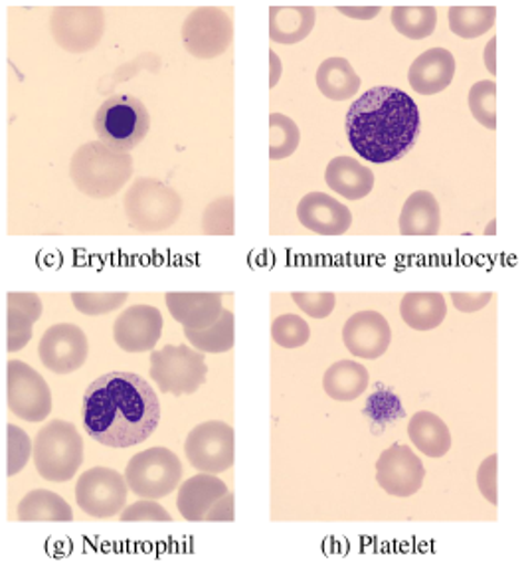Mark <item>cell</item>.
Instances as JSON below:
<instances>
[{
  "instance_id": "obj_28",
  "label": "cell",
  "mask_w": 524,
  "mask_h": 566,
  "mask_svg": "<svg viewBox=\"0 0 524 566\" xmlns=\"http://www.w3.org/2000/svg\"><path fill=\"white\" fill-rule=\"evenodd\" d=\"M408 436H410L412 444L423 455L433 458V460H440L450 452V428L441 420L440 416L428 412V410H421L412 416V420L408 424Z\"/></svg>"
},
{
  "instance_id": "obj_11",
  "label": "cell",
  "mask_w": 524,
  "mask_h": 566,
  "mask_svg": "<svg viewBox=\"0 0 524 566\" xmlns=\"http://www.w3.org/2000/svg\"><path fill=\"white\" fill-rule=\"evenodd\" d=\"M180 34L190 56L212 60L222 56L232 44L234 22L226 10L202 7L188 14Z\"/></svg>"
},
{
  "instance_id": "obj_30",
  "label": "cell",
  "mask_w": 524,
  "mask_h": 566,
  "mask_svg": "<svg viewBox=\"0 0 524 566\" xmlns=\"http://www.w3.org/2000/svg\"><path fill=\"white\" fill-rule=\"evenodd\" d=\"M19 521L67 523V521H74V511L70 507V503L54 491L32 490L19 503Z\"/></svg>"
},
{
  "instance_id": "obj_25",
  "label": "cell",
  "mask_w": 524,
  "mask_h": 566,
  "mask_svg": "<svg viewBox=\"0 0 524 566\" xmlns=\"http://www.w3.org/2000/svg\"><path fill=\"white\" fill-rule=\"evenodd\" d=\"M404 323L413 331L438 329L448 317V303L441 293L412 292L404 295L400 303Z\"/></svg>"
},
{
  "instance_id": "obj_31",
  "label": "cell",
  "mask_w": 524,
  "mask_h": 566,
  "mask_svg": "<svg viewBox=\"0 0 524 566\" xmlns=\"http://www.w3.org/2000/svg\"><path fill=\"white\" fill-rule=\"evenodd\" d=\"M185 337L190 343V347H195L202 355L205 353H210V355L228 353L234 347V313L224 310L214 325H210L208 329L202 331L185 329Z\"/></svg>"
},
{
  "instance_id": "obj_1",
  "label": "cell",
  "mask_w": 524,
  "mask_h": 566,
  "mask_svg": "<svg viewBox=\"0 0 524 566\" xmlns=\"http://www.w3.org/2000/svg\"><path fill=\"white\" fill-rule=\"evenodd\" d=\"M160 402L149 382L133 373L95 378L84 395L87 436L107 448H133L157 430Z\"/></svg>"
},
{
  "instance_id": "obj_8",
  "label": "cell",
  "mask_w": 524,
  "mask_h": 566,
  "mask_svg": "<svg viewBox=\"0 0 524 566\" xmlns=\"http://www.w3.org/2000/svg\"><path fill=\"white\" fill-rule=\"evenodd\" d=\"M182 478V463L169 448H149L135 453L127 470V488L143 500H163L177 490Z\"/></svg>"
},
{
  "instance_id": "obj_13",
  "label": "cell",
  "mask_w": 524,
  "mask_h": 566,
  "mask_svg": "<svg viewBox=\"0 0 524 566\" xmlns=\"http://www.w3.org/2000/svg\"><path fill=\"white\" fill-rule=\"evenodd\" d=\"M10 412L27 422H44L52 412V390L44 377L22 360H9Z\"/></svg>"
},
{
  "instance_id": "obj_45",
  "label": "cell",
  "mask_w": 524,
  "mask_h": 566,
  "mask_svg": "<svg viewBox=\"0 0 524 566\" xmlns=\"http://www.w3.org/2000/svg\"><path fill=\"white\" fill-rule=\"evenodd\" d=\"M338 10L348 17V19H358V20H370L376 19L378 17V12H380V7H370V9H355V7H338Z\"/></svg>"
},
{
  "instance_id": "obj_47",
  "label": "cell",
  "mask_w": 524,
  "mask_h": 566,
  "mask_svg": "<svg viewBox=\"0 0 524 566\" xmlns=\"http://www.w3.org/2000/svg\"><path fill=\"white\" fill-rule=\"evenodd\" d=\"M496 39L491 40L489 42L488 48H485V66H488L489 72L495 76L496 67H495V56H493V52H495Z\"/></svg>"
},
{
  "instance_id": "obj_43",
  "label": "cell",
  "mask_w": 524,
  "mask_h": 566,
  "mask_svg": "<svg viewBox=\"0 0 524 566\" xmlns=\"http://www.w3.org/2000/svg\"><path fill=\"white\" fill-rule=\"evenodd\" d=\"M451 302L455 305V310L463 313L481 312L483 307H488L491 300L495 297V293H450Z\"/></svg>"
},
{
  "instance_id": "obj_32",
  "label": "cell",
  "mask_w": 524,
  "mask_h": 566,
  "mask_svg": "<svg viewBox=\"0 0 524 566\" xmlns=\"http://www.w3.org/2000/svg\"><path fill=\"white\" fill-rule=\"evenodd\" d=\"M495 7H451L450 29L459 39L473 40L495 27Z\"/></svg>"
},
{
  "instance_id": "obj_9",
  "label": "cell",
  "mask_w": 524,
  "mask_h": 566,
  "mask_svg": "<svg viewBox=\"0 0 524 566\" xmlns=\"http://www.w3.org/2000/svg\"><path fill=\"white\" fill-rule=\"evenodd\" d=\"M125 475L112 468H92L75 483V503L85 515L95 520H109L127 505Z\"/></svg>"
},
{
  "instance_id": "obj_46",
  "label": "cell",
  "mask_w": 524,
  "mask_h": 566,
  "mask_svg": "<svg viewBox=\"0 0 524 566\" xmlns=\"http://www.w3.org/2000/svg\"><path fill=\"white\" fill-rule=\"evenodd\" d=\"M281 70H283V66H281L280 56L273 50H270V87H275L280 82Z\"/></svg>"
},
{
  "instance_id": "obj_44",
  "label": "cell",
  "mask_w": 524,
  "mask_h": 566,
  "mask_svg": "<svg viewBox=\"0 0 524 566\" xmlns=\"http://www.w3.org/2000/svg\"><path fill=\"white\" fill-rule=\"evenodd\" d=\"M205 521H234V495L228 491L222 500L216 501L214 507L208 511Z\"/></svg>"
},
{
  "instance_id": "obj_34",
  "label": "cell",
  "mask_w": 524,
  "mask_h": 566,
  "mask_svg": "<svg viewBox=\"0 0 524 566\" xmlns=\"http://www.w3.org/2000/svg\"><path fill=\"white\" fill-rule=\"evenodd\" d=\"M301 132L297 123L283 114L270 115V159L283 161L297 151Z\"/></svg>"
},
{
  "instance_id": "obj_42",
  "label": "cell",
  "mask_w": 524,
  "mask_h": 566,
  "mask_svg": "<svg viewBox=\"0 0 524 566\" xmlns=\"http://www.w3.org/2000/svg\"><path fill=\"white\" fill-rule=\"evenodd\" d=\"M496 468H499V455L491 453L489 458L483 460V463L479 465L478 472V485L479 491L483 493V497L491 503L496 505L499 503V483H496Z\"/></svg>"
},
{
  "instance_id": "obj_29",
  "label": "cell",
  "mask_w": 524,
  "mask_h": 566,
  "mask_svg": "<svg viewBox=\"0 0 524 566\" xmlns=\"http://www.w3.org/2000/svg\"><path fill=\"white\" fill-rule=\"evenodd\" d=\"M317 87L333 102H347L360 90V77L345 57H328L317 70Z\"/></svg>"
},
{
  "instance_id": "obj_6",
  "label": "cell",
  "mask_w": 524,
  "mask_h": 566,
  "mask_svg": "<svg viewBox=\"0 0 524 566\" xmlns=\"http://www.w3.org/2000/svg\"><path fill=\"white\" fill-rule=\"evenodd\" d=\"M94 127L105 147L113 151L129 153L149 133V109L133 95H113L97 109Z\"/></svg>"
},
{
  "instance_id": "obj_20",
  "label": "cell",
  "mask_w": 524,
  "mask_h": 566,
  "mask_svg": "<svg viewBox=\"0 0 524 566\" xmlns=\"http://www.w3.org/2000/svg\"><path fill=\"white\" fill-rule=\"evenodd\" d=\"M455 76V57L446 48H431L416 57L408 70V82L421 95L441 94Z\"/></svg>"
},
{
  "instance_id": "obj_7",
  "label": "cell",
  "mask_w": 524,
  "mask_h": 566,
  "mask_svg": "<svg viewBox=\"0 0 524 566\" xmlns=\"http://www.w3.org/2000/svg\"><path fill=\"white\" fill-rule=\"evenodd\" d=\"M149 375L165 395H195L207 382V360L202 353L187 345H167L150 350Z\"/></svg>"
},
{
  "instance_id": "obj_26",
  "label": "cell",
  "mask_w": 524,
  "mask_h": 566,
  "mask_svg": "<svg viewBox=\"0 0 524 566\" xmlns=\"http://www.w3.org/2000/svg\"><path fill=\"white\" fill-rule=\"evenodd\" d=\"M370 385V375L365 365L355 360H338L327 368L323 388L328 397L338 402H353L363 397Z\"/></svg>"
},
{
  "instance_id": "obj_33",
  "label": "cell",
  "mask_w": 524,
  "mask_h": 566,
  "mask_svg": "<svg viewBox=\"0 0 524 566\" xmlns=\"http://www.w3.org/2000/svg\"><path fill=\"white\" fill-rule=\"evenodd\" d=\"M394 29L410 40L430 39L438 24L433 7H396L390 14Z\"/></svg>"
},
{
  "instance_id": "obj_12",
  "label": "cell",
  "mask_w": 524,
  "mask_h": 566,
  "mask_svg": "<svg viewBox=\"0 0 524 566\" xmlns=\"http://www.w3.org/2000/svg\"><path fill=\"white\" fill-rule=\"evenodd\" d=\"M50 30L62 50L84 54L94 50L104 36V10L97 7H60L50 17Z\"/></svg>"
},
{
  "instance_id": "obj_39",
  "label": "cell",
  "mask_w": 524,
  "mask_h": 566,
  "mask_svg": "<svg viewBox=\"0 0 524 566\" xmlns=\"http://www.w3.org/2000/svg\"><path fill=\"white\" fill-rule=\"evenodd\" d=\"M7 430H9V470H7V475L14 478L29 463L30 455H32V440L19 426L9 424Z\"/></svg>"
},
{
  "instance_id": "obj_38",
  "label": "cell",
  "mask_w": 524,
  "mask_h": 566,
  "mask_svg": "<svg viewBox=\"0 0 524 566\" xmlns=\"http://www.w3.org/2000/svg\"><path fill=\"white\" fill-rule=\"evenodd\" d=\"M127 300H129V293L125 292L72 293V302H74L75 310L82 313V315H87V317H97V315L115 312V310H119L122 305H125Z\"/></svg>"
},
{
  "instance_id": "obj_19",
  "label": "cell",
  "mask_w": 524,
  "mask_h": 566,
  "mask_svg": "<svg viewBox=\"0 0 524 566\" xmlns=\"http://www.w3.org/2000/svg\"><path fill=\"white\" fill-rule=\"evenodd\" d=\"M165 302L172 319L188 331L208 329L224 312L222 293L170 292L165 295Z\"/></svg>"
},
{
  "instance_id": "obj_4",
  "label": "cell",
  "mask_w": 524,
  "mask_h": 566,
  "mask_svg": "<svg viewBox=\"0 0 524 566\" xmlns=\"http://www.w3.org/2000/svg\"><path fill=\"white\" fill-rule=\"evenodd\" d=\"M32 458L48 482H70L84 463V440L72 422L52 420L38 432Z\"/></svg>"
},
{
  "instance_id": "obj_23",
  "label": "cell",
  "mask_w": 524,
  "mask_h": 566,
  "mask_svg": "<svg viewBox=\"0 0 524 566\" xmlns=\"http://www.w3.org/2000/svg\"><path fill=\"white\" fill-rule=\"evenodd\" d=\"M9 300V353H19L32 340L34 323L42 317V300L38 293L10 292Z\"/></svg>"
},
{
  "instance_id": "obj_27",
  "label": "cell",
  "mask_w": 524,
  "mask_h": 566,
  "mask_svg": "<svg viewBox=\"0 0 524 566\" xmlns=\"http://www.w3.org/2000/svg\"><path fill=\"white\" fill-rule=\"evenodd\" d=\"M317 22L313 7H272L270 39L277 44H300L307 39Z\"/></svg>"
},
{
  "instance_id": "obj_17",
  "label": "cell",
  "mask_w": 524,
  "mask_h": 566,
  "mask_svg": "<svg viewBox=\"0 0 524 566\" xmlns=\"http://www.w3.org/2000/svg\"><path fill=\"white\" fill-rule=\"evenodd\" d=\"M390 340L392 329L382 313H355L343 327V343L358 359H380L390 347Z\"/></svg>"
},
{
  "instance_id": "obj_16",
  "label": "cell",
  "mask_w": 524,
  "mask_h": 566,
  "mask_svg": "<svg viewBox=\"0 0 524 566\" xmlns=\"http://www.w3.org/2000/svg\"><path fill=\"white\" fill-rule=\"evenodd\" d=\"M163 313L153 305H132L113 325V339L125 353H149L163 335Z\"/></svg>"
},
{
  "instance_id": "obj_36",
  "label": "cell",
  "mask_w": 524,
  "mask_h": 566,
  "mask_svg": "<svg viewBox=\"0 0 524 566\" xmlns=\"http://www.w3.org/2000/svg\"><path fill=\"white\" fill-rule=\"evenodd\" d=\"M272 337L283 349H300L310 340V323L295 313H285L273 322Z\"/></svg>"
},
{
  "instance_id": "obj_14",
  "label": "cell",
  "mask_w": 524,
  "mask_h": 566,
  "mask_svg": "<svg viewBox=\"0 0 524 566\" xmlns=\"http://www.w3.org/2000/svg\"><path fill=\"white\" fill-rule=\"evenodd\" d=\"M90 353V343L84 329L74 323H57L44 331L38 355L42 365L56 373V375H70L84 367Z\"/></svg>"
},
{
  "instance_id": "obj_40",
  "label": "cell",
  "mask_w": 524,
  "mask_h": 566,
  "mask_svg": "<svg viewBox=\"0 0 524 566\" xmlns=\"http://www.w3.org/2000/svg\"><path fill=\"white\" fill-rule=\"evenodd\" d=\"M291 300L295 302L301 312L310 315L313 319H327L337 305L335 293L328 292H295L291 293Z\"/></svg>"
},
{
  "instance_id": "obj_15",
  "label": "cell",
  "mask_w": 524,
  "mask_h": 566,
  "mask_svg": "<svg viewBox=\"0 0 524 566\" xmlns=\"http://www.w3.org/2000/svg\"><path fill=\"white\" fill-rule=\"evenodd\" d=\"M423 480L426 468L410 446H390L376 462V482L392 497H412Z\"/></svg>"
},
{
  "instance_id": "obj_21",
  "label": "cell",
  "mask_w": 524,
  "mask_h": 566,
  "mask_svg": "<svg viewBox=\"0 0 524 566\" xmlns=\"http://www.w3.org/2000/svg\"><path fill=\"white\" fill-rule=\"evenodd\" d=\"M226 493L228 485L218 475L198 473L178 488V511L185 520L200 523L207 520L208 511L212 510L216 501L222 500Z\"/></svg>"
},
{
  "instance_id": "obj_37",
  "label": "cell",
  "mask_w": 524,
  "mask_h": 566,
  "mask_svg": "<svg viewBox=\"0 0 524 566\" xmlns=\"http://www.w3.org/2000/svg\"><path fill=\"white\" fill-rule=\"evenodd\" d=\"M202 232L208 237H234V199L214 200L202 214Z\"/></svg>"
},
{
  "instance_id": "obj_10",
  "label": "cell",
  "mask_w": 524,
  "mask_h": 566,
  "mask_svg": "<svg viewBox=\"0 0 524 566\" xmlns=\"http://www.w3.org/2000/svg\"><path fill=\"white\" fill-rule=\"evenodd\" d=\"M185 455L200 473H222L234 465L235 444L232 426L210 420L188 432Z\"/></svg>"
},
{
  "instance_id": "obj_35",
  "label": "cell",
  "mask_w": 524,
  "mask_h": 566,
  "mask_svg": "<svg viewBox=\"0 0 524 566\" xmlns=\"http://www.w3.org/2000/svg\"><path fill=\"white\" fill-rule=\"evenodd\" d=\"M469 109L485 129H496V84L491 80L478 82L469 90Z\"/></svg>"
},
{
  "instance_id": "obj_24",
  "label": "cell",
  "mask_w": 524,
  "mask_h": 566,
  "mask_svg": "<svg viewBox=\"0 0 524 566\" xmlns=\"http://www.w3.org/2000/svg\"><path fill=\"white\" fill-rule=\"evenodd\" d=\"M441 228V208L428 190H418L404 202L400 214L402 237H438Z\"/></svg>"
},
{
  "instance_id": "obj_3",
  "label": "cell",
  "mask_w": 524,
  "mask_h": 566,
  "mask_svg": "<svg viewBox=\"0 0 524 566\" xmlns=\"http://www.w3.org/2000/svg\"><path fill=\"white\" fill-rule=\"evenodd\" d=\"M70 177L75 189L92 199H109L133 177L129 153L113 151L104 143H85L72 157Z\"/></svg>"
},
{
  "instance_id": "obj_5",
  "label": "cell",
  "mask_w": 524,
  "mask_h": 566,
  "mask_svg": "<svg viewBox=\"0 0 524 566\" xmlns=\"http://www.w3.org/2000/svg\"><path fill=\"white\" fill-rule=\"evenodd\" d=\"M129 227L153 234L177 224L182 212V199L175 189L157 179H137L123 199Z\"/></svg>"
},
{
  "instance_id": "obj_2",
  "label": "cell",
  "mask_w": 524,
  "mask_h": 566,
  "mask_svg": "<svg viewBox=\"0 0 524 566\" xmlns=\"http://www.w3.org/2000/svg\"><path fill=\"white\" fill-rule=\"evenodd\" d=\"M420 109L398 87H373L350 105L347 135L358 157L375 165L400 161L420 137Z\"/></svg>"
},
{
  "instance_id": "obj_41",
  "label": "cell",
  "mask_w": 524,
  "mask_h": 566,
  "mask_svg": "<svg viewBox=\"0 0 524 566\" xmlns=\"http://www.w3.org/2000/svg\"><path fill=\"white\" fill-rule=\"evenodd\" d=\"M119 521H160V523H169L172 517L169 511L157 503V500L137 501L129 505L127 510L119 513Z\"/></svg>"
},
{
  "instance_id": "obj_18",
  "label": "cell",
  "mask_w": 524,
  "mask_h": 566,
  "mask_svg": "<svg viewBox=\"0 0 524 566\" xmlns=\"http://www.w3.org/2000/svg\"><path fill=\"white\" fill-rule=\"evenodd\" d=\"M297 220L318 237H340L353 227V212L327 192H310L297 205Z\"/></svg>"
},
{
  "instance_id": "obj_22",
  "label": "cell",
  "mask_w": 524,
  "mask_h": 566,
  "mask_svg": "<svg viewBox=\"0 0 524 566\" xmlns=\"http://www.w3.org/2000/svg\"><path fill=\"white\" fill-rule=\"evenodd\" d=\"M328 189L348 200H360L375 189V172L353 157H335L325 170Z\"/></svg>"
}]
</instances>
